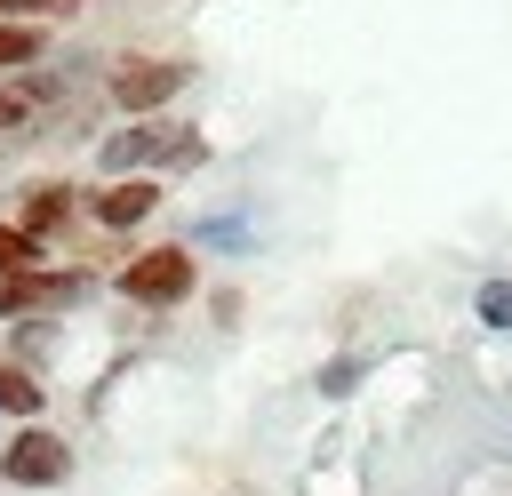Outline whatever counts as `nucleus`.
<instances>
[{
    "label": "nucleus",
    "instance_id": "nucleus-1",
    "mask_svg": "<svg viewBox=\"0 0 512 496\" xmlns=\"http://www.w3.org/2000/svg\"><path fill=\"white\" fill-rule=\"evenodd\" d=\"M96 160H104L112 184H120V176H152V168H200V160H208V136L184 128V120H128V128L104 136Z\"/></svg>",
    "mask_w": 512,
    "mask_h": 496
},
{
    "label": "nucleus",
    "instance_id": "nucleus-2",
    "mask_svg": "<svg viewBox=\"0 0 512 496\" xmlns=\"http://www.w3.org/2000/svg\"><path fill=\"white\" fill-rule=\"evenodd\" d=\"M192 288H200V256H192L184 240L136 248V256L120 264V296H128V304H152V312H160V304H184Z\"/></svg>",
    "mask_w": 512,
    "mask_h": 496
},
{
    "label": "nucleus",
    "instance_id": "nucleus-3",
    "mask_svg": "<svg viewBox=\"0 0 512 496\" xmlns=\"http://www.w3.org/2000/svg\"><path fill=\"white\" fill-rule=\"evenodd\" d=\"M192 88V56H128L112 72V104L136 120H160V104H176Z\"/></svg>",
    "mask_w": 512,
    "mask_h": 496
},
{
    "label": "nucleus",
    "instance_id": "nucleus-4",
    "mask_svg": "<svg viewBox=\"0 0 512 496\" xmlns=\"http://www.w3.org/2000/svg\"><path fill=\"white\" fill-rule=\"evenodd\" d=\"M0 480L8 488H64L72 480V448L48 432V424H16L0 440Z\"/></svg>",
    "mask_w": 512,
    "mask_h": 496
},
{
    "label": "nucleus",
    "instance_id": "nucleus-5",
    "mask_svg": "<svg viewBox=\"0 0 512 496\" xmlns=\"http://www.w3.org/2000/svg\"><path fill=\"white\" fill-rule=\"evenodd\" d=\"M88 296V272L80 264H64V272H48V264H32V272H8L0 280V320H32V312H64V304H80Z\"/></svg>",
    "mask_w": 512,
    "mask_h": 496
},
{
    "label": "nucleus",
    "instance_id": "nucleus-6",
    "mask_svg": "<svg viewBox=\"0 0 512 496\" xmlns=\"http://www.w3.org/2000/svg\"><path fill=\"white\" fill-rule=\"evenodd\" d=\"M72 208H80V200H72V184H64V176H40V184H24V208H16V232L48 248V240H64V224H72Z\"/></svg>",
    "mask_w": 512,
    "mask_h": 496
},
{
    "label": "nucleus",
    "instance_id": "nucleus-7",
    "mask_svg": "<svg viewBox=\"0 0 512 496\" xmlns=\"http://www.w3.org/2000/svg\"><path fill=\"white\" fill-rule=\"evenodd\" d=\"M88 208H96L104 232H128V224H144V216L160 208V184H152V176H120V184H104Z\"/></svg>",
    "mask_w": 512,
    "mask_h": 496
},
{
    "label": "nucleus",
    "instance_id": "nucleus-8",
    "mask_svg": "<svg viewBox=\"0 0 512 496\" xmlns=\"http://www.w3.org/2000/svg\"><path fill=\"white\" fill-rule=\"evenodd\" d=\"M40 408H48V392H40L24 368H0V416H16V424H40Z\"/></svg>",
    "mask_w": 512,
    "mask_h": 496
},
{
    "label": "nucleus",
    "instance_id": "nucleus-9",
    "mask_svg": "<svg viewBox=\"0 0 512 496\" xmlns=\"http://www.w3.org/2000/svg\"><path fill=\"white\" fill-rule=\"evenodd\" d=\"M48 56V24H0V72H24Z\"/></svg>",
    "mask_w": 512,
    "mask_h": 496
},
{
    "label": "nucleus",
    "instance_id": "nucleus-10",
    "mask_svg": "<svg viewBox=\"0 0 512 496\" xmlns=\"http://www.w3.org/2000/svg\"><path fill=\"white\" fill-rule=\"evenodd\" d=\"M40 256H48V248H40V240H24V232H16V224H0V280H8V272H32V264H40Z\"/></svg>",
    "mask_w": 512,
    "mask_h": 496
},
{
    "label": "nucleus",
    "instance_id": "nucleus-11",
    "mask_svg": "<svg viewBox=\"0 0 512 496\" xmlns=\"http://www.w3.org/2000/svg\"><path fill=\"white\" fill-rule=\"evenodd\" d=\"M240 240H248V224H240V216H208V224H192V240H184V248H240Z\"/></svg>",
    "mask_w": 512,
    "mask_h": 496
},
{
    "label": "nucleus",
    "instance_id": "nucleus-12",
    "mask_svg": "<svg viewBox=\"0 0 512 496\" xmlns=\"http://www.w3.org/2000/svg\"><path fill=\"white\" fill-rule=\"evenodd\" d=\"M472 312H480L488 328H512V280H480V296H472Z\"/></svg>",
    "mask_w": 512,
    "mask_h": 496
},
{
    "label": "nucleus",
    "instance_id": "nucleus-13",
    "mask_svg": "<svg viewBox=\"0 0 512 496\" xmlns=\"http://www.w3.org/2000/svg\"><path fill=\"white\" fill-rule=\"evenodd\" d=\"M352 376H360V360H328V368H320V392L336 400V392H352Z\"/></svg>",
    "mask_w": 512,
    "mask_h": 496
}]
</instances>
